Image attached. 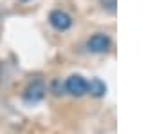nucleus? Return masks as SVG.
<instances>
[{
    "mask_svg": "<svg viewBox=\"0 0 148 134\" xmlns=\"http://www.w3.org/2000/svg\"><path fill=\"white\" fill-rule=\"evenodd\" d=\"M87 46H88V49H90L92 53H105V51L110 47V38L107 35H103V33H98L88 40Z\"/></svg>",
    "mask_w": 148,
    "mask_h": 134,
    "instance_id": "7ed1b4c3",
    "label": "nucleus"
},
{
    "mask_svg": "<svg viewBox=\"0 0 148 134\" xmlns=\"http://www.w3.org/2000/svg\"><path fill=\"white\" fill-rule=\"evenodd\" d=\"M43 93H45V87H43V84L40 80H36V82H33V84L25 89L24 98L27 102H40L43 98Z\"/></svg>",
    "mask_w": 148,
    "mask_h": 134,
    "instance_id": "20e7f679",
    "label": "nucleus"
},
{
    "mask_svg": "<svg viewBox=\"0 0 148 134\" xmlns=\"http://www.w3.org/2000/svg\"><path fill=\"white\" fill-rule=\"evenodd\" d=\"M87 93H90L96 98H101V96H105V93H107V85L103 84L99 78H92L90 84L87 82Z\"/></svg>",
    "mask_w": 148,
    "mask_h": 134,
    "instance_id": "39448f33",
    "label": "nucleus"
},
{
    "mask_svg": "<svg viewBox=\"0 0 148 134\" xmlns=\"http://www.w3.org/2000/svg\"><path fill=\"white\" fill-rule=\"evenodd\" d=\"M65 89L72 96H83L87 93V80L83 76H79V74H72L65 82Z\"/></svg>",
    "mask_w": 148,
    "mask_h": 134,
    "instance_id": "f257e3e1",
    "label": "nucleus"
},
{
    "mask_svg": "<svg viewBox=\"0 0 148 134\" xmlns=\"http://www.w3.org/2000/svg\"><path fill=\"white\" fill-rule=\"evenodd\" d=\"M49 22H51V26H53L54 29H58V31H67V29L72 26V18L65 11H62V9L51 11Z\"/></svg>",
    "mask_w": 148,
    "mask_h": 134,
    "instance_id": "f03ea898",
    "label": "nucleus"
}]
</instances>
